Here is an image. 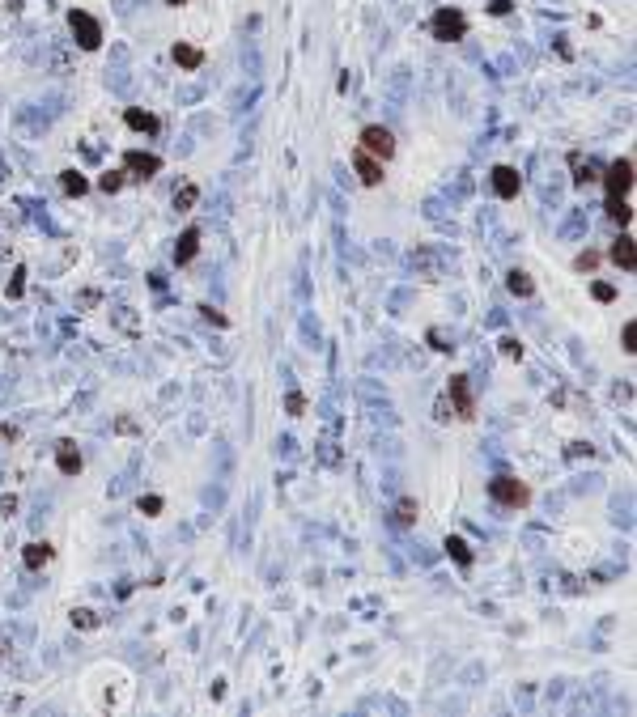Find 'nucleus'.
Masks as SVG:
<instances>
[{"label":"nucleus","mask_w":637,"mask_h":717,"mask_svg":"<svg viewBox=\"0 0 637 717\" xmlns=\"http://www.w3.org/2000/svg\"><path fill=\"white\" fill-rule=\"evenodd\" d=\"M488 497H493L497 505H510V509H519L531 501V488L523 480H514V476H497V480H488Z\"/></svg>","instance_id":"1"},{"label":"nucleus","mask_w":637,"mask_h":717,"mask_svg":"<svg viewBox=\"0 0 637 717\" xmlns=\"http://www.w3.org/2000/svg\"><path fill=\"white\" fill-rule=\"evenodd\" d=\"M429 34L442 38V43H459L463 34H468V17H463L459 9H438L433 21H429Z\"/></svg>","instance_id":"2"},{"label":"nucleus","mask_w":637,"mask_h":717,"mask_svg":"<svg viewBox=\"0 0 637 717\" xmlns=\"http://www.w3.org/2000/svg\"><path fill=\"white\" fill-rule=\"evenodd\" d=\"M361 153H370V157L387 162L391 153H396V136H391L387 128H378V123H370V128L361 132Z\"/></svg>","instance_id":"3"},{"label":"nucleus","mask_w":637,"mask_h":717,"mask_svg":"<svg viewBox=\"0 0 637 717\" xmlns=\"http://www.w3.org/2000/svg\"><path fill=\"white\" fill-rule=\"evenodd\" d=\"M603 183H607V200H625L629 187H633V162H629V157L612 162L607 175H603Z\"/></svg>","instance_id":"4"},{"label":"nucleus","mask_w":637,"mask_h":717,"mask_svg":"<svg viewBox=\"0 0 637 717\" xmlns=\"http://www.w3.org/2000/svg\"><path fill=\"white\" fill-rule=\"evenodd\" d=\"M68 26H72V34H77V43L85 47V52H94V47L102 43V26H98V21H94L85 9H72V13H68Z\"/></svg>","instance_id":"5"},{"label":"nucleus","mask_w":637,"mask_h":717,"mask_svg":"<svg viewBox=\"0 0 637 717\" xmlns=\"http://www.w3.org/2000/svg\"><path fill=\"white\" fill-rule=\"evenodd\" d=\"M451 399H455V408H451V412H455V416H463V420H468V416L476 412L472 386H468V378H463V374H455V378H451Z\"/></svg>","instance_id":"6"},{"label":"nucleus","mask_w":637,"mask_h":717,"mask_svg":"<svg viewBox=\"0 0 637 717\" xmlns=\"http://www.w3.org/2000/svg\"><path fill=\"white\" fill-rule=\"evenodd\" d=\"M519 187H523V179H519V170H514V166H497L493 170V191L501 195V200H514Z\"/></svg>","instance_id":"7"},{"label":"nucleus","mask_w":637,"mask_h":717,"mask_svg":"<svg viewBox=\"0 0 637 717\" xmlns=\"http://www.w3.org/2000/svg\"><path fill=\"white\" fill-rule=\"evenodd\" d=\"M124 166L132 170L136 179H153L158 170H162V162L153 157V153H140V149H132V153H124Z\"/></svg>","instance_id":"8"},{"label":"nucleus","mask_w":637,"mask_h":717,"mask_svg":"<svg viewBox=\"0 0 637 717\" xmlns=\"http://www.w3.org/2000/svg\"><path fill=\"white\" fill-rule=\"evenodd\" d=\"M353 166H357V175H361L365 187H378V183H382V162H378V157H370V153L357 149V153H353Z\"/></svg>","instance_id":"9"},{"label":"nucleus","mask_w":637,"mask_h":717,"mask_svg":"<svg viewBox=\"0 0 637 717\" xmlns=\"http://www.w3.org/2000/svg\"><path fill=\"white\" fill-rule=\"evenodd\" d=\"M56 463H60L64 476H77V472H81V454H77V446H72V441H60V446H56Z\"/></svg>","instance_id":"10"},{"label":"nucleus","mask_w":637,"mask_h":717,"mask_svg":"<svg viewBox=\"0 0 637 717\" xmlns=\"http://www.w3.org/2000/svg\"><path fill=\"white\" fill-rule=\"evenodd\" d=\"M612 263H616V267H625V272H633L637 251H633V238H629V234H620V238H616V246H612Z\"/></svg>","instance_id":"11"},{"label":"nucleus","mask_w":637,"mask_h":717,"mask_svg":"<svg viewBox=\"0 0 637 717\" xmlns=\"http://www.w3.org/2000/svg\"><path fill=\"white\" fill-rule=\"evenodd\" d=\"M195 251H200V230H187V234L179 238V246H175V263H191Z\"/></svg>","instance_id":"12"},{"label":"nucleus","mask_w":637,"mask_h":717,"mask_svg":"<svg viewBox=\"0 0 637 717\" xmlns=\"http://www.w3.org/2000/svg\"><path fill=\"white\" fill-rule=\"evenodd\" d=\"M506 285H510V293H514V298H531V293H535V280L527 276V272H519V267H514L510 276H506Z\"/></svg>","instance_id":"13"},{"label":"nucleus","mask_w":637,"mask_h":717,"mask_svg":"<svg viewBox=\"0 0 637 717\" xmlns=\"http://www.w3.org/2000/svg\"><path fill=\"white\" fill-rule=\"evenodd\" d=\"M52 560V548L47 543H26V569H43Z\"/></svg>","instance_id":"14"},{"label":"nucleus","mask_w":637,"mask_h":717,"mask_svg":"<svg viewBox=\"0 0 637 717\" xmlns=\"http://www.w3.org/2000/svg\"><path fill=\"white\" fill-rule=\"evenodd\" d=\"M175 60H179L183 68H200V60H204V56H200V47H191V43H179V47H175Z\"/></svg>","instance_id":"15"},{"label":"nucleus","mask_w":637,"mask_h":717,"mask_svg":"<svg viewBox=\"0 0 637 717\" xmlns=\"http://www.w3.org/2000/svg\"><path fill=\"white\" fill-rule=\"evenodd\" d=\"M124 119H128V128H136V132H158V119L144 115V111H128Z\"/></svg>","instance_id":"16"},{"label":"nucleus","mask_w":637,"mask_h":717,"mask_svg":"<svg viewBox=\"0 0 637 717\" xmlns=\"http://www.w3.org/2000/svg\"><path fill=\"white\" fill-rule=\"evenodd\" d=\"M446 552H451V556H455V560H459L463 569H468V564H472V552H468V543H463L459 535H451V539H446Z\"/></svg>","instance_id":"17"},{"label":"nucleus","mask_w":637,"mask_h":717,"mask_svg":"<svg viewBox=\"0 0 637 717\" xmlns=\"http://www.w3.org/2000/svg\"><path fill=\"white\" fill-rule=\"evenodd\" d=\"M607 217L616 221V225H629V217H633V212H629V204H625V200H607Z\"/></svg>","instance_id":"18"},{"label":"nucleus","mask_w":637,"mask_h":717,"mask_svg":"<svg viewBox=\"0 0 637 717\" xmlns=\"http://www.w3.org/2000/svg\"><path fill=\"white\" fill-rule=\"evenodd\" d=\"M396 522H400V527H412V522H416V505H412L408 497L396 505Z\"/></svg>","instance_id":"19"},{"label":"nucleus","mask_w":637,"mask_h":717,"mask_svg":"<svg viewBox=\"0 0 637 717\" xmlns=\"http://www.w3.org/2000/svg\"><path fill=\"white\" fill-rule=\"evenodd\" d=\"M85 187H89V183H85L81 175H72V170H68V175H64V191H68V195H81Z\"/></svg>","instance_id":"20"},{"label":"nucleus","mask_w":637,"mask_h":717,"mask_svg":"<svg viewBox=\"0 0 637 717\" xmlns=\"http://www.w3.org/2000/svg\"><path fill=\"white\" fill-rule=\"evenodd\" d=\"M102 191H119L124 187V170H111V175H102V183H98Z\"/></svg>","instance_id":"21"},{"label":"nucleus","mask_w":637,"mask_h":717,"mask_svg":"<svg viewBox=\"0 0 637 717\" xmlns=\"http://www.w3.org/2000/svg\"><path fill=\"white\" fill-rule=\"evenodd\" d=\"M195 204V187H183V191H175V208H191Z\"/></svg>","instance_id":"22"},{"label":"nucleus","mask_w":637,"mask_h":717,"mask_svg":"<svg viewBox=\"0 0 637 717\" xmlns=\"http://www.w3.org/2000/svg\"><path fill=\"white\" fill-rule=\"evenodd\" d=\"M72 624H77V628H98V615L94 611H77V615H72Z\"/></svg>","instance_id":"23"},{"label":"nucleus","mask_w":637,"mask_h":717,"mask_svg":"<svg viewBox=\"0 0 637 717\" xmlns=\"http://www.w3.org/2000/svg\"><path fill=\"white\" fill-rule=\"evenodd\" d=\"M162 509V497H140V514H158Z\"/></svg>","instance_id":"24"},{"label":"nucleus","mask_w":637,"mask_h":717,"mask_svg":"<svg viewBox=\"0 0 637 717\" xmlns=\"http://www.w3.org/2000/svg\"><path fill=\"white\" fill-rule=\"evenodd\" d=\"M633 340H637V323H625V353H633V349H637Z\"/></svg>","instance_id":"25"},{"label":"nucleus","mask_w":637,"mask_h":717,"mask_svg":"<svg viewBox=\"0 0 637 717\" xmlns=\"http://www.w3.org/2000/svg\"><path fill=\"white\" fill-rule=\"evenodd\" d=\"M595 298L599 302H612V298H616V289H612V285H595Z\"/></svg>","instance_id":"26"},{"label":"nucleus","mask_w":637,"mask_h":717,"mask_svg":"<svg viewBox=\"0 0 637 717\" xmlns=\"http://www.w3.org/2000/svg\"><path fill=\"white\" fill-rule=\"evenodd\" d=\"M595 263H599V259H595V255H591V251H586V255H578V267H582V272H591V267H595Z\"/></svg>","instance_id":"27"},{"label":"nucleus","mask_w":637,"mask_h":717,"mask_svg":"<svg viewBox=\"0 0 637 717\" xmlns=\"http://www.w3.org/2000/svg\"><path fill=\"white\" fill-rule=\"evenodd\" d=\"M302 408H306V399H302V395H289V412H293V416H298Z\"/></svg>","instance_id":"28"},{"label":"nucleus","mask_w":637,"mask_h":717,"mask_svg":"<svg viewBox=\"0 0 637 717\" xmlns=\"http://www.w3.org/2000/svg\"><path fill=\"white\" fill-rule=\"evenodd\" d=\"M166 5H183V0H166Z\"/></svg>","instance_id":"29"}]
</instances>
